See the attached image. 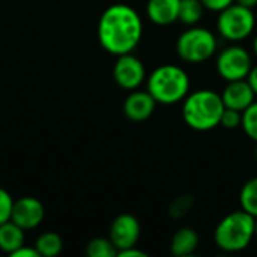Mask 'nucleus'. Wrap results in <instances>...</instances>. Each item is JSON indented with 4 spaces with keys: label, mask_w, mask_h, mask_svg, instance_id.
<instances>
[{
    "label": "nucleus",
    "mask_w": 257,
    "mask_h": 257,
    "mask_svg": "<svg viewBox=\"0 0 257 257\" xmlns=\"http://www.w3.org/2000/svg\"><path fill=\"white\" fill-rule=\"evenodd\" d=\"M24 229L15 224L12 220L0 224V250L9 256L24 245Z\"/></svg>",
    "instance_id": "2eb2a0df"
},
{
    "label": "nucleus",
    "mask_w": 257,
    "mask_h": 257,
    "mask_svg": "<svg viewBox=\"0 0 257 257\" xmlns=\"http://www.w3.org/2000/svg\"><path fill=\"white\" fill-rule=\"evenodd\" d=\"M200 2L205 9L212 11V12H221L223 9L235 3V0H200Z\"/></svg>",
    "instance_id": "b1692460"
},
{
    "label": "nucleus",
    "mask_w": 257,
    "mask_h": 257,
    "mask_svg": "<svg viewBox=\"0 0 257 257\" xmlns=\"http://www.w3.org/2000/svg\"><path fill=\"white\" fill-rule=\"evenodd\" d=\"M143 36V21L130 5L116 3L108 6L98 23L101 47L114 56L133 53Z\"/></svg>",
    "instance_id": "f257e3e1"
},
{
    "label": "nucleus",
    "mask_w": 257,
    "mask_h": 257,
    "mask_svg": "<svg viewBox=\"0 0 257 257\" xmlns=\"http://www.w3.org/2000/svg\"><path fill=\"white\" fill-rule=\"evenodd\" d=\"M12 257H39V254H38V251H36V248L33 247H26V245H23L21 248H18L17 251H14L12 254H11Z\"/></svg>",
    "instance_id": "393cba45"
},
{
    "label": "nucleus",
    "mask_w": 257,
    "mask_h": 257,
    "mask_svg": "<svg viewBox=\"0 0 257 257\" xmlns=\"http://www.w3.org/2000/svg\"><path fill=\"white\" fill-rule=\"evenodd\" d=\"M12 208H14L12 196L5 188H0V224H3V223L11 220Z\"/></svg>",
    "instance_id": "412c9836"
},
{
    "label": "nucleus",
    "mask_w": 257,
    "mask_h": 257,
    "mask_svg": "<svg viewBox=\"0 0 257 257\" xmlns=\"http://www.w3.org/2000/svg\"><path fill=\"white\" fill-rule=\"evenodd\" d=\"M140 223L134 215L120 214L113 220L110 226V239L119 253L120 250L137 245L140 239Z\"/></svg>",
    "instance_id": "1a4fd4ad"
},
{
    "label": "nucleus",
    "mask_w": 257,
    "mask_h": 257,
    "mask_svg": "<svg viewBox=\"0 0 257 257\" xmlns=\"http://www.w3.org/2000/svg\"><path fill=\"white\" fill-rule=\"evenodd\" d=\"M181 0H148L146 15L157 26H170L179 18Z\"/></svg>",
    "instance_id": "ddd939ff"
},
{
    "label": "nucleus",
    "mask_w": 257,
    "mask_h": 257,
    "mask_svg": "<svg viewBox=\"0 0 257 257\" xmlns=\"http://www.w3.org/2000/svg\"><path fill=\"white\" fill-rule=\"evenodd\" d=\"M193 206V199L190 196H181L170 205V215L173 218L184 217Z\"/></svg>",
    "instance_id": "5701e85b"
},
{
    "label": "nucleus",
    "mask_w": 257,
    "mask_h": 257,
    "mask_svg": "<svg viewBox=\"0 0 257 257\" xmlns=\"http://www.w3.org/2000/svg\"><path fill=\"white\" fill-rule=\"evenodd\" d=\"M241 209L257 218V178H253L244 184L239 193Z\"/></svg>",
    "instance_id": "a211bd4d"
},
{
    "label": "nucleus",
    "mask_w": 257,
    "mask_h": 257,
    "mask_svg": "<svg viewBox=\"0 0 257 257\" xmlns=\"http://www.w3.org/2000/svg\"><path fill=\"white\" fill-rule=\"evenodd\" d=\"M221 99L224 102V107L244 111L256 101V95L245 78V80L227 81V86L221 93Z\"/></svg>",
    "instance_id": "f8f14e48"
},
{
    "label": "nucleus",
    "mask_w": 257,
    "mask_h": 257,
    "mask_svg": "<svg viewBox=\"0 0 257 257\" xmlns=\"http://www.w3.org/2000/svg\"><path fill=\"white\" fill-rule=\"evenodd\" d=\"M253 53H254V56L257 57V35L254 36V39H253Z\"/></svg>",
    "instance_id": "c85d7f7f"
},
{
    "label": "nucleus",
    "mask_w": 257,
    "mask_h": 257,
    "mask_svg": "<svg viewBox=\"0 0 257 257\" xmlns=\"http://www.w3.org/2000/svg\"><path fill=\"white\" fill-rule=\"evenodd\" d=\"M45 217V209L41 200L36 197H21L18 200H14L12 215L11 220L18 224L24 230H30L38 227Z\"/></svg>",
    "instance_id": "9d476101"
},
{
    "label": "nucleus",
    "mask_w": 257,
    "mask_h": 257,
    "mask_svg": "<svg viewBox=\"0 0 257 257\" xmlns=\"http://www.w3.org/2000/svg\"><path fill=\"white\" fill-rule=\"evenodd\" d=\"M35 248L38 251L39 257H54L62 253L63 241L62 238L54 232H45L42 233L35 244Z\"/></svg>",
    "instance_id": "dca6fc26"
},
{
    "label": "nucleus",
    "mask_w": 257,
    "mask_h": 257,
    "mask_svg": "<svg viewBox=\"0 0 257 257\" xmlns=\"http://www.w3.org/2000/svg\"><path fill=\"white\" fill-rule=\"evenodd\" d=\"M256 238H257V218H256Z\"/></svg>",
    "instance_id": "c756f323"
},
{
    "label": "nucleus",
    "mask_w": 257,
    "mask_h": 257,
    "mask_svg": "<svg viewBox=\"0 0 257 257\" xmlns=\"http://www.w3.org/2000/svg\"><path fill=\"white\" fill-rule=\"evenodd\" d=\"M199 245V235L191 227H181L172 238L170 251L178 257L191 256Z\"/></svg>",
    "instance_id": "4468645a"
},
{
    "label": "nucleus",
    "mask_w": 257,
    "mask_h": 257,
    "mask_svg": "<svg viewBox=\"0 0 257 257\" xmlns=\"http://www.w3.org/2000/svg\"><path fill=\"white\" fill-rule=\"evenodd\" d=\"M190 77L187 71L178 65H161L148 77V92L157 104L173 105L185 99L190 93Z\"/></svg>",
    "instance_id": "7ed1b4c3"
},
{
    "label": "nucleus",
    "mask_w": 257,
    "mask_h": 257,
    "mask_svg": "<svg viewBox=\"0 0 257 257\" xmlns=\"http://www.w3.org/2000/svg\"><path fill=\"white\" fill-rule=\"evenodd\" d=\"M256 29V17L251 8L239 3H232L217 18V30L220 36L230 42H241L247 39Z\"/></svg>",
    "instance_id": "423d86ee"
},
{
    "label": "nucleus",
    "mask_w": 257,
    "mask_h": 257,
    "mask_svg": "<svg viewBox=\"0 0 257 257\" xmlns=\"http://www.w3.org/2000/svg\"><path fill=\"white\" fill-rule=\"evenodd\" d=\"M218 48L215 35L199 26H190L176 41V53L187 63H202L211 59Z\"/></svg>",
    "instance_id": "39448f33"
},
{
    "label": "nucleus",
    "mask_w": 257,
    "mask_h": 257,
    "mask_svg": "<svg viewBox=\"0 0 257 257\" xmlns=\"http://www.w3.org/2000/svg\"><path fill=\"white\" fill-rule=\"evenodd\" d=\"M235 3H239L242 6H247V8H256L257 6V0H235Z\"/></svg>",
    "instance_id": "cd10ccee"
},
{
    "label": "nucleus",
    "mask_w": 257,
    "mask_h": 257,
    "mask_svg": "<svg viewBox=\"0 0 257 257\" xmlns=\"http://www.w3.org/2000/svg\"><path fill=\"white\" fill-rule=\"evenodd\" d=\"M247 137L257 143V101H254L248 108L242 111V123H241Z\"/></svg>",
    "instance_id": "aec40b11"
},
{
    "label": "nucleus",
    "mask_w": 257,
    "mask_h": 257,
    "mask_svg": "<svg viewBox=\"0 0 257 257\" xmlns=\"http://www.w3.org/2000/svg\"><path fill=\"white\" fill-rule=\"evenodd\" d=\"M86 253L89 257H114L117 256V248L110 238H95L87 244Z\"/></svg>",
    "instance_id": "6ab92c4d"
},
{
    "label": "nucleus",
    "mask_w": 257,
    "mask_h": 257,
    "mask_svg": "<svg viewBox=\"0 0 257 257\" xmlns=\"http://www.w3.org/2000/svg\"><path fill=\"white\" fill-rule=\"evenodd\" d=\"M256 238V217L244 209L233 211L226 215L215 227L214 241L218 248L226 253H238L245 250Z\"/></svg>",
    "instance_id": "20e7f679"
},
{
    "label": "nucleus",
    "mask_w": 257,
    "mask_h": 257,
    "mask_svg": "<svg viewBox=\"0 0 257 257\" xmlns=\"http://www.w3.org/2000/svg\"><path fill=\"white\" fill-rule=\"evenodd\" d=\"M224 108L220 93L211 89H199L185 96L182 117L191 130L209 131L220 125Z\"/></svg>",
    "instance_id": "f03ea898"
},
{
    "label": "nucleus",
    "mask_w": 257,
    "mask_h": 257,
    "mask_svg": "<svg viewBox=\"0 0 257 257\" xmlns=\"http://www.w3.org/2000/svg\"><path fill=\"white\" fill-rule=\"evenodd\" d=\"M241 123H242V111L226 107L224 111H223L220 125L227 128V130H235L238 126H241Z\"/></svg>",
    "instance_id": "4be33fe9"
},
{
    "label": "nucleus",
    "mask_w": 257,
    "mask_h": 257,
    "mask_svg": "<svg viewBox=\"0 0 257 257\" xmlns=\"http://www.w3.org/2000/svg\"><path fill=\"white\" fill-rule=\"evenodd\" d=\"M117 256L119 257H146L148 254H146L145 251L139 250V248L134 245V247L125 248V250H120V251L117 253Z\"/></svg>",
    "instance_id": "a878e982"
},
{
    "label": "nucleus",
    "mask_w": 257,
    "mask_h": 257,
    "mask_svg": "<svg viewBox=\"0 0 257 257\" xmlns=\"http://www.w3.org/2000/svg\"><path fill=\"white\" fill-rule=\"evenodd\" d=\"M113 78L122 89L136 90L146 78L145 65L139 57L131 53L117 56V60L113 66Z\"/></svg>",
    "instance_id": "6e6552de"
},
{
    "label": "nucleus",
    "mask_w": 257,
    "mask_h": 257,
    "mask_svg": "<svg viewBox=\"0 0 257 257\" xmlns=\"http://www.w3.org/2000/svg\"><path fill=\"white\" fill-rule=\"evenodd\" d=\"M215 68L218 75L226 81L245 80L253 68V59L247 48L233 44L218 53Z\"/></svg>",
    "instance_id": "0eeeda50"
},
{
    "label": "nucleus",
    "mask_w": 257,
    "mask_h": 257,
    "mask_svg": "<svg viewBox=\"0 0 257 257\" xmlns=\"http://www.w3.org/2000/svg\"><path fill=\"white\" fill-rule=\"evenodd\" d=\"M203 11L205 8L200 0H181L178 21L185 26H196L203 17Z\"/></svg>",
    "instance_id": "f3484780"
},
{
    "label": "nucleus",
    "mask_w": 257,
    "mask_h": 257,
    "mask_svg": "<svg viewBox=\"0 0 257 257\" xmlns=\"http://www.w3.org/2000/svg\"><path fill=\"white\" fill-rule=\"evenodd\" d=\"M247 81H248V84L251 86L254 95L257 96V65L251 68V71H250V74H248V77H247Z\"/></svg>",
    "instance_id": "bb28decb"
},
{
    "label": "nucleus",
    "mask_w": 257,
    "mask_h": 257,
    "mask_svg": "<svg viewBox=\"0 0 257 257\" xmlns=\"http://www.w3.org/2000/svg\"><path fill=\"white\" fill-rule=\"evenodd\" d=\"M157 101L148 90H131L123 102V113L130 120L143 122L155 111Z\"/></svg>",
    "instance_id": "9b49d317"
}]
</instances>
